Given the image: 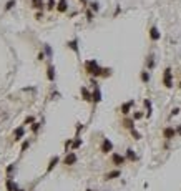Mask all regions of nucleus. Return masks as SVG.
Here are the masks:
<instances>
[{
	"label": "nucleus",
	"mask_w": 181,
	"mask_h": 191,
	"mask_svg": "<svg viewBox=\"0 0 181 191\" xmlns=\"http://www.w3.org/2000/svg\"><path fill=\"white\" fill-rule=\"evenodd\" d=\"M178 113H180V108H173V111H171V115L175 116V115H178Z\"/></svg>",
	"instance_id": "nucleus-27"
},
{
	"label": "nucleus",
	"mask_w": 181,
	"mask_h": 191,
	"mask_svg": "<svg viewBox=\"0 0 181 191\" xmlns=\"http://www.w3.org/2000/svg\"><path fill=\"white\" fill-rule=\"evenodd\" d=\"M123 125H125L126 128H130V130H133V120H125V121H123Z\"/></svg>",
	"instance_id": "nucleus-21"
},
{
	"label": "nucleus",
	"mask_w": 181,
	"mask_h": 191,
	"mask_svg": "<svg viewBox=\"0 0 181 191\" xmlns=\"http://www.w3.org/2000/svg\"><path fill=\"white\" fill-rule=\"evenodd\" d=\"M163 83H165L166 88L173 87V73H171V68H166L165 73H163Z\"/></svg>",
	"instance_id": "nucleus-2"
},
{
	"label": "nucleus",
	"mask_w": 181,
	"mask_h": 191,
	"mask_svg": "<svg viewBox=\"0 0 181 191\" xmlns=\"http://www.w3.org/2000/svg\"><path fill=\"white\" fill-rule=\"evenodd\" d=\"M87 191H91V190H87Z\"/></svg>",
	"instance_id": "nucleus-32"
},
{
	"label": "nucleus",
	"mask_w": 181,
	"mask_h": 191,
	"mask_svg": "<svg viewBox=\"0 0 181 191\" xmlns=\"http://www.w3.org/2000/svg\"><path fill=\"white\" fill-rule=\"evenodd\" d=\"M141 82L143 83H148L150 82V73H148V71H141Z\"/></svg>",
	"instance_id": "nucleus-15"
},
{
	"label": "nucleus",
	"mask_w": 181,
	"mask_h": 191,
	"mask_svg": "<svg viewBox=\"0 0 181 191\" xmlns=\"http://www.w3.org/2000/svg\"><path fill=\"white\" fill-rule=\"evenodd\" d=\"M98 3H91V10H95V12H98Z\"/></svg>",
	"instance_id": "nucleus-26"
},
{
	"label": "nucleus",
	"mask_w": 181,
	"mask_h": 191,
	"mask_svg": "<svg viewBox=\"0 0 181 191\" xmlns=\"http://www.w3.org/2000/svg\"><path fill=\"white\" fill-rule=\"evenodd\" d=\"M116 176H120V171H111V173H108L105 178H106V180H113V178H116Z\"/></svg>",
	"instance_id": "nucleus-16"
},
{
	"label": "nucleus",
	"mask_w": 181,
	"mask_h": 191,
	"mask_svg": "<svg viewBox=\"0 0 181 191\" xmlns=\"http://www.w3.org/2000/svg\"><path fill=\"white\" fill-rule=\"evenodd\" d=\"M93 95V101L95 103H98L100 100H101V93H100V88H95V92L91 93Z\"/></svg>",
	"instance_id": "nucleus-10"
},
{
	"label": "nucleus",
	"mask_w": 181,
	"mask_h": 191,
	"mask_svg": "<svg viewBox=\"0 0 181 191\" xmlns=\"http://www.w3.org/2000/svg\"><path fill=\"white\" fill-rule=\"evenodd\" d=\"M145 106H146V110H148V111H146V115H151V101H150V100H145Z\"/></svg>",
	"instance_id": "nucleus-20"
},
{
	"label": "nucleus",
	"mask_w": 181,
	"mask_h": 191,
	"mask_svg": "<svg viewBox=\"0 0 181 191\" xmlns=\"http://www.w3.org/2000/svg\"><path fill=\"white\" fill-rule=\"evenodd\" d=\"M27 146H28V141H25V143L22 145V150H27Z\"/></svg>",
	"instance_id": "nucleus-29"
},
{
	"label": "nucleus",
	"mask_w": 181,
	"mask_h": 191,
	"mask_svg": "<svg viewBox=\"0 0 181 191\" xmlns=\"http://www.w3.org/2000/svg\"><path fill=\"white\" fill-rule=\"evenodd\" d=\"M131 106H133V101H128V103H125L123 106H121V113H123V115H128Z\"/></svg>",
	"instance_id": "nucleus-9"
},
{
	"label": "nucleus",
	"mask_w": 181,
	"mask_h": 191,
	"mask_svg": "<svg viewBox=\"0 0 181 191\" xmlns=\"http://www.w3.org/2000/svg\"><path fill=\"white\" fill-rule=\"evenodd\" d=\"M22 136H23V128H17V131H15V140H20Z\"/></svg>",
	"instance_id": "nucleus-17"
},
{
	"label": "nucleus",
	"mask_w": 181,
	"mask_h": 191,
	"mask_svg": "<svg viewBox=\"0 0 181 191\" xmlns=\"http://www.w3.org/2000/svg\"><path fill=\"white\" fill-rule=\"evenodd\" d=\"M126 156H128V159H131V161H135V159H136V155H135V151H133V150H126Z\"/></svg>",
	"instance_id": "nucleus-14"
},
{
	"label": "nucleus",
	"mask_w": 181,
	"mask_h": 191,
	"mask_svg": "<svg viewBox=\"0 0 181 191\" xmlns=\"http://www.w3.org/2000/svg\"><path fill=\"white\" fill-rule=\"evenodd\" d=\"M57 8H58V12H65L66 10V0H60Z\"/></svg>",
	"instance_id": "nucleus-13"
},
{
	"label": "nucleus",
	"mask_w": 181,
	"mask_h": 191,
	"mask_svg": "<svg viewBox=\"0 0 181 191\" xmlns=\"http://www.w3.org/2000/svg\"><path fill=\"white\" fill-rule=\"evenodd\" d=\"M111 159H113V163H115L116 166H121V164H125V161H126L125 156H121L118 153H113V155H111Z\"/></svg>",
	"instance_id": "nucleus-3"
},
{
	"label": "nucleus",
	"mask_w": 181,
	"mask_h": 191,
	"mask_svg": "<svg viewBox=\"0 0 181 191\" xmlns=\"http://www.w3.org/2000/svg\"><path fill=\"white\" fill-rule=\"evenodd\" d=\"M68 47H70L75 53H78V42L77 40H71V42H68Z\"/></svg>",
	"instance_id": "nucleus-12"
},
{
	"label": "nucleus",
	"mask_w": 181,
	"mask_h": 191,
	"mask_svg": "<svg viewBox=\"0 0 181 191\" xmlns=\"http://www.w3.org/2000/svg\"><path fill=\"white\" fill-rule=\"evenodd\" d=\"M176 133H181V126H180V128H178V130H176Z\"/></svg>",
	"instance_id": "nucleus-31"
},
{
	"label": "nucleus",
	"mask_w": 181,
	"mask_h": 191,
	"mask_svg": "<svg viewBox=\"0 0 181 191\" xmlns=\"http://www.w3.org/2000/svg\"><path fill=\"white\" fill-rule=\"evenodd\" d=\"M141 116H143V113H140V111H138V113H135V115H133V118H135V120H140Z\"/></svg>",
	"instance_id": "nucleus-25"
},
{
	"label": "nucleus",
	"mask_w": 181,
	"mask_h": 191,
	"mask_svg": "<svg viewBox=\"0 0 181 191\" xmlns=\"http://www.w3.org/2000/svg\"><path fill=\"white\" fill-rule=\"evenodd\" d=\"M82 2H85V0H82Z\"/></svg>",
	"instance_id": "nucleus-33"
},
{
	"label": "nucleus",
	"mask_w": 181,
	"mask_h": 191,
	"mask_svg": "<svg viewBox=\"0 0 181 191\" xmlns=\"http://www.w3.org/2000/svg\"><path fill=\"white\" fill-rule=\"evenodd\" d=\"M47 71H48V80H50V82H53V80H55V68L50 65Z\"/></svg>",
	"instance_id": "nucleus-11"
},
{
	"label": "nucleus",
	"mask_w": 181,
	"mask_h": 191,
	"mask_svg": "<svg viewBox=\"0 0 181 191\" xmlns=\"http://www.w3.org/2000/svg\"><path fill=\"white\" fill-rule=\"evenodd\" d=\"M45 52H47V55H48V57H52V48H50L48 45H45Z\"/></svg>",
	"instance_id": "nucleus-24"
},
{
	"label": "nucleus",
	"mask_w": 181,
	"mask_h": 191,
	"mask_svg": "<svg viewBox=\"0 0 181 191\" xmlns=\"http://www.w3.org/2000/svg\"><path fill=\"white\" fill-rule=\"evenodd\" d=\"M57 163H58V158H57V156H55V158H52V159H50V164H48V171H52V168H53V166H55Z\"/></svg>",
	"instance_id": "nucleus-18"
},
{
	"label": "nucleus",
	"mask_w": 181,
	"mask_h": 191,
	"mask_svg": "<svg viewBox=\"0 0 181 191\" xmlns=\"http://www.w3.org/2000/svg\"><path fill=\"white\" fill-rule=\"evenodd\" d=\"M111 150H113V143H111L108 138H105L103 143H101V151H103V153H110Z\"/></svg>",
	"instance_id": "nucleus-4"
},
{
	"label": "nucleus",
	"mask_w": 181,
	"mask_h": 191,
	"mask_svg": "<svg viewBox=\"0 0 181 191\" xmlns=\"http://www.w3.org/2000/svg\"><path fill=\"white\" fill-rule=\"evenodd\" d=\"M159 37H161V35H159V32H158V28H156V27H151V28H150V38H151L153 42L159 40Z\"/></svg>",
	"instance_id": "nucleus-6"
},
{
	"label": "nucleus",
	"mask_w": 181,
	"mask_h": 191,
	"mask_svg": "<svg viewBox=\"0 0 181 191\" xmlns=\"http://www.w3.org/2000/svg\"><path fill=\"white\" fill-rule=\"evenodd\" d=\"M13 5H15V0H8V3L5 5V8H7V10H10V8H12Z\"/></svg>",
	"instance_id": "nucleus-23"
},
{
	"label": "nucleus",
	"mask_w": 181,
	"mask_h": 191,
	"mask_svg": "<svg viewBox=\"0 0 181 191\" xmlns=\"http://www.w3.org/2000/svg\"><path fill=\"white\" fill-rule=\"evenodd\" d=\"M85 66H87V71L90 73V75H95V76H98V75H101V68H100V65H98V62L96 60H88L87 63H85Z\"/></svg>",
	"instance_id": "nucleus-1"
},
{
	"label": "nucleus",
	"mask_w": 181,
	"mask_h": 191,
	"mask_svg": "<svg viewBox=\"0 0 181 191\" xmlns=\"http://www.w3.org/2000/svg\"><path fill=\"white\" fill-rule=\"evenodd\" d=\"M175 135H176V130H175V128H171V126H168V128H165V130H163V136H165L166 140L175 138Z\"/></svg>",
	"instance_id": "nucleus-5"
},
{
	"label": "nucleus",
	"mask_w": 181,
	"mask_h": 191,
	"mask_svg": "<svg viewBox=\"0 0 181 191\" xmlns=\"http://www.w3.org/2000/svg\"><path fill=\"white\" fill-rule=\"evenodd\" d=\"M131 135H133V136H135V140H140V138H141V135H140V133H138V131L135 130V128H133V130H131Z\"/></svg>",
	"instance_id": "nucleus-22"
},
{
	"label": "nucleus",
	"mask_w": 181,
	"mask_h": 191,
	"mask_svg": "<svg viewBox=\"0 0 181 191\" xmlns=\"http://www.w3.org/2000/svg\"><path fill=\"white\" fill-rule=\"evenodd\" d=\"M146 65H148V68H153L154 66V60H153V55H150L148 60H146Z\"/></svg>",
	"instance_id": "nucleus-19"
},
{
	"label": "nucleus",
	"mask_w": 181,
	"mask_h": 191,
	"mask_svg": "<svg viewBox=\"0 0 181 191\" xmlns=\"http://www.w3.org/2000/svg\"><path fill=\"white\" fill-rule=\"evenodd\" d=\"M38 126H40V125H38V123H35V125H33V126H32V130H33V131H37V130H38Z\"/></svg>",
	"instance_id": "nucleus-28"
},
{
	"label": "nucleus",
	"mask_w": 181,
	"mask_h": 191,
	"mask_svg": "<svg viewBox=\"0 0 181 191\" xmlns=\"http://www.w3.org/2000/svg\"><path fill=\"white\" fill-rule=\"evenodd\" d=\"M77 163V155L75 153H68L65 158V164H75Z\"/></svg>",
	"instance_id": "nucleus-7"
},
{
	"label": "nucleus",
	"mask_w": 181,
	"mask_h": 191,
	"mask_svg": "<svg viewBox=\"0 0 181 191\" xmlns=\"http://www.w3.org/2000/svg\"><path fill=\"white\" fill-rule=\"evenodd\" d=\"M53 5H55V3H53V0H48V7H50V8H52Z\"/></svg>",
	"instance_id": "nucleus-30"
},
{
	"label": "nucleus",
	"mask_w": 181,
	"mask_h": 191,
	"mask_svg": "<svg viewBox=\"0 0 181 191\" xmlns=\"http://www.w3.org/2000/svg\"><path fill=\"white\" fill-rule=\"evenodd\" d=\"M82 95H83V100H87V101H93V95L88 92L87 88H82Z\"/></svg>",
	"instance_id": "nucleus-8"
}]
</instances>
